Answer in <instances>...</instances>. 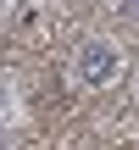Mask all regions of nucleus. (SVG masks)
<instances>
[{"mask_svg":"<svg viewBox=\"0 0 139 150\" xmlns=\"http://www.w3.org/2000/svg\"><path fill=\"white\" fill-rule=\"evenodd\" d=\"M117 72H123V56L111 39H84L72 50V83L78 89H106V83H117Z\"/></svg>","mask_w":139,"mask_h":150,"instance_id":"obj_1","label":"nucleus"},{"mask_svg":"<svg viewBox=\"0 0 139 150\" xmlns=\"http://www.w3.org/2000/svg\"><path fill=\"white\" fill-rule=\"evenodd\" d=\"M117 17H128V22H139V6L128 0V6H117Z\"/></svg>","mask_w":139,"mask_h":150,"instance_id":"obj_2","label":"nucleus"}]
</instances>
